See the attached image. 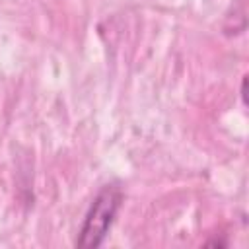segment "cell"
Listing matches in <instances>:
<instances>
[{
  "mask_svg": "<svg viewBox=\"0 0 249 249\" xmlns=\"http://www.w3.org/2000/svg\"><path fill=\"white\" fill-rule=\"evenodd\" d=\"M121 202H123V191L121 187L117 185H105L97 196L93 198L86 218H84V224L80 228V235L76 239V247H82V249H91V247H99L113 222H115V216L121 208Z\"/></svg>",
  "mask_w": 249,
  "mask_h": 249,
  "instance_id": "cell-1",
  "label": "cell"
}]
</instances>
